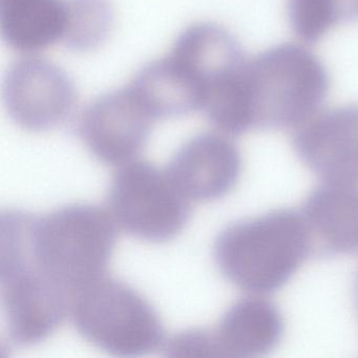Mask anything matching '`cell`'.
<instances>
[{"mask_svg":"<svg viewBox=\"0 0 358 358\" xmlns=\"http://www.w3.org/2000/svg\"><path fill=\"white\" fill-rule=\"evenodd\" d=\"M155 119L131 87L103 94L81 113L77 133L100 162L122 166L144 150Z\"/></svg>","mask_w":358,"mask_h":358,"instance_id":"8","label":"cell"},{"mask_svg":"<svg viewBox=\"0 0 358 358\" xmlns=\"http://www.w3.org/2000/svg\"><path fill=\"white\" fill-rule=\"evenodd\" d=\"M291 30L303 43H318L341 22L335 0H287Z\"/></svg>","mask_w":358,"mask_h":358,"instance_id":"17","label":"cell"},{"mask_svg":"<svg viewBox=\"0 0 358 358\" xmlns=\"http://www.w3.org/2000/svg\"><path fill=\"white\" fill-rule=\"evenodd\" d=\"M215 332L224 357H257L271 352L284 333L278 308L268 299H238L226 311Z\"/></svg>","mask_w":358,"mask_h":358,"instance_id":"13","label":"cell"},{"mask_svg":"<svg viewBox=\"0 0 358 358\" xmlns=\"http://www.w3.org/2000/svg\"><path fill=\"white\" fill-rule=\"evenodd\" d=\"M70 314L85 341L112 355H148L166 343L162 320L150 301L106 275L72 295Z\"/></svg>","mask_w":358,"mask_h":358,"instance_id":"4","label":"cell"},{"mask_svg":"<svg viewBox=\"0 0 358 358\" xmlns=\"http://www.w3.org/2000/svg\"><path fill=\"white\" fill-rule=\"evenodd\" d=\"M166 171L188 200L211 202L234 189L242 171V157L225 136L200 134L177 150Z\"/></svg>","mask_w":358,"mask_h":358,"instance_id":"10","label":"cell"},{"mask_svg":"<svg viewBox=\"0 0 358 358\" xmlns=\"http://www.w3.org/2000/svg\"><path fill=\"white\" fill-rule=\"evenodd\" d=\"M169 56L202 94V108L236 76L247 60L240 41L215 22H198L180 33Z\"/></svg>","mask_w":358,"mask_h":358,"instance_id":"11","label":"cell"},{"mask_svg":"<svg viewBox=\"0 0 358 358\" xmlns=\"http://www.w3.org/2000/svg\"><path fill=\"white\" fill-rule=\"evenodd\" d=\"M12 224L29 259L71 297L106 276L117 224L104 209L70 204L41 217L13 210Z\"/></svg>","mask_w":358,"mask_h":358,"instance_id":"1","label":"cell"},{"mask_svg":"<svg viewBox=\"0 0 358 358\" xmlns=\"http://www.w3.org/2000/svg\"><path fill=\"white\" fill-rule=\"evenodd\" d=\"M68 20L64 43L73 51L97 49L110 36L114 9L110 0H66Z\"/></svg>","mask_w":358,"mask_h":358,"instance_id":"16","label":"cell"},{"mask_svg":"<svg viewBox=\"0 0 358 358\" xmlns=\"http://www.w3.org/2000/svg\"><path fill=\"white\" fill-rule=\"evenodd\" d=\"M66 0H0V29L14 51L37 53L64 41Z\"/></svg>","mask_w":358,"mask_h":358,"instance_id":"14","label":"cell"},{"mask_svg":"<svg viewBox=\"0 0 358 358\" xmlns=\"http://www.w3.org/2000/svg\"><path fill=\"white\" fill-rule=\"evenodd\" d=\"M354 294H355L356 305L358 308V289H354Z\"/></svg>","mask_w":358,"mask_h":358,"instance_id":"20","label":"cell"},{"mask_svg":"<svg viewBox=\"0 0 358 358\" xmlns=\"http://www.w3.org/2000/svg\"><path fill=\"white\" fill-rule=\"evenodd\" d=\"M311 255L305 222L293 209L230 224L213 246L224 278L241 290L259 295L284 287Z\"/></svg>","mask_w":358,"mask_h":358,"instance_id":"3","label":"cell"},{"mask_svg":"<svg viewBox=\"0 0 358 358\" xmlns=\"http://www.w3.org/2000/svg\"><path fill=\"white\" fill-rule=\"evenodd\" d=\"M129 87L155 120L177 118L202 108L198 87L169 55L144 66Z\"/></svg>","mask_w":358,"mask_h":358,"instance_id":"15","label":"cell"},{"mask_svg":"<svg viewBox=\"0 0 358 358\" xmlns=\"http://www.w3.org/2000/svg\"><path fill=\"white\" fill-rule=\"evenodd\" d=\"M330 76L320 58L305 45L282 43L247 58L238 102L247 131L295 129L322 110Z\"/></svg>","mask_w":358,"mask_h":358,"instance_id":"2","label":"cell"},{"mask_svg":"<svg viewBox=\"0 0 358 358\" xmlns=\"http://www.w3.org/2000/svg\"><path fill=\"white\" fill-rule=\"evenodd\" d=\"M292 145L324 183L358 186V103L320 110L293 129Z\"/></svg>","mask_w":358,"mask_h":358,"instance_id":"9","label":"cell"},{"mask_svg":"<svg viewBox=\"0 0 358 358\" xmlns=\"http://www.w3.org/2000/svg\"><path fill=\"white\" fill-rule=\"evenodd\" d=\"M301 217L320 257L358 253V186L324 183L310 192Z\"/></svg>","mask_w":358,"mask_h":358,"instance_id":"12","label":"cell"},{"mask_svg":"<svg viewBox=\"0 0 358 358\" xmlns=\"http://www.w3.org/2000/svg\"><path fill=\"white\" fill-rule=\"evenodd\" d=\"M108 203L110 215L125 234L158 244L179 236L192 215L189 200L167 171L141 160L116 171Z\"/></svg>","mask_w":358,"mask_h":358,"instance_id":"5","label":"cell"},{"mask_svg":"<svg viewBox=\"0 0 358 358\" xmlns=\"http://www.w3.org/2000/svg\"><path fill=\"white\" fill-rule=\"evenodd\" d=\"M341 13V22H354L358 20V0H335Z\"/></svg>","mask_w":358,"mask_h":358,"instance_id":"19","label":"cell"},{"mask_svg":"<svg viewBox=\"0 0 358 358\" xmlns=\"http://www.w3.org/2000/svg\"><path fill=\"white\" fill-rule=\"evenodd\" d=\"M3 98L12 120L29 131L59 127L74 112V83L47 59L28 57L12 64L3 79Z\"/></svg>","mask_w":358,"mask_h":358,"instance_id":"7","label":"cell"},{"mask_svg":"<svg viewBox=\"0 0 358 358\" xmlns=\"http://www.w3.org/2000/svg\"><path fill=\"white\" fill-rule=\"evenodd\" d=\"M0 299L8 338L17 347L43 343L70 312L69 293L15 247L0 253Z\"/></svg>","mask_w":358,"mask_h":358,"instance_id":"6","label":"cell"},{"mask_svg":"<svg viewBox=\"0 0 358 358\" xmlns=\"http://www.w3.org/2000/svg\"><path fill=\"white\" fill-rule=\"evenodd\" d=\"M167 356H222L213 331L192 329L173 336L163 348Z\"/></svg>","mask_w":358,"mask_h":358,"instance_id":"18","label":"cell"}]
</instances>
